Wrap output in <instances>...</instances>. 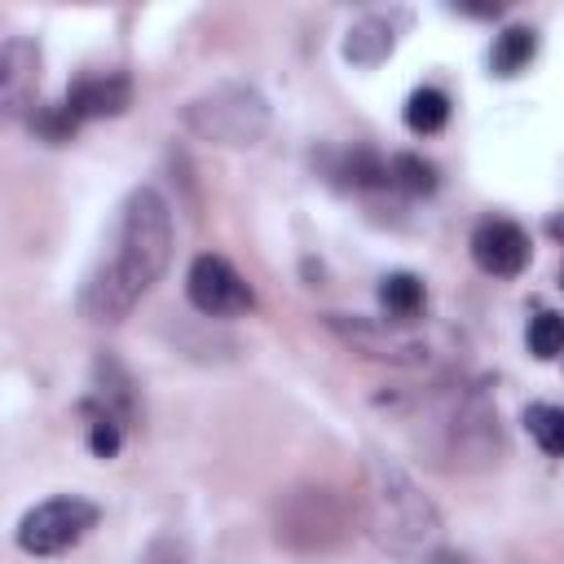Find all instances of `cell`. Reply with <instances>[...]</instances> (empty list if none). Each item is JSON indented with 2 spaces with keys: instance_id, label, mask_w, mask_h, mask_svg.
<instances>
[{
  "instance_id": "6da1fadb",
  "label": "cell",
  "mask_w": 564,
  "mask_h": 564,
  "mask_svg": "<svg viewBox=\"0 0 564 564\" xmlns=\"http://www.w3.org/2000/svg\"><path fill=\"white\" fill-rule=\"evenodd\" d=\"M172 260V207L154 185H137L115 220V234L101 251V260L88 269L79 286V317L93 326L123 322L141 295L163 278Z\"/></svg>"
},
{
  "instance_id": "7a4b0ae2",
  "label": "cell",
  "mask_w": 564,
  "mask_h": 564,
  "mask_svg": "<svg viewBox=\"0 0 564 564\" xmlns=\"http://www.w3.org/2000/svg\"><path fill=\"white\" fill-rule=\"evenodd\" d=\"M357 507H361V524L366 533L392 551V555H405V560H427L441 538H445V524H441V511L436 502L414 485V476L370 449L366 463H361V494H357Z\"/></svg>"
},
{
  "instance_id": "3957f363",
  "label": "cell",
  "mask_w": 564,
  "mask_h": 564,
  "mask_svg": "<svg viewBox=\"0 0 564 564\" xmlns=\"http://www.w3.org/2000/svg\"><path fill=\"white\" fill-rule=\"evenodd\" d=\"M414 445L445 471H480L502 458L498 405L480 388H445L423 410Z\"/></svg>"
},
{
  "instance_id": "277c9868",
  "label": "cell",
  "mask_w": 564,
  "mask_h": 564,
  "mask_svg": "<svg viewBox=\"0 0 564 564\" xmlns=\"http://www.w3.org/2000/svg\"><path fill=\"white\" fill-rule=\"evenodd\" d=\"M181 123L207 145L251 150V145L264 141V132L273 123V110H269V101L256 84L220 79V84L203 88L198 97H189L181 106Z\"/></svg>"
},
{
  "instance_id": "5b68a950",
  "label": "cell",
  "mask_w": 564,
  "mask_h": 564,
  "mask_svg": "<svg viewBox=\"0 0 564 564\" xmlns=\"http://www.w3.org/2000/svg\"><path fill=\"white\" fill-rule=\"evenodd\" d=\"M348 533V502L326 485H295L273 507V538L286 551L317 555L339 546Z\"/></svg>"
},
{
  "instance_id": "8992f818",
  "label": "cell",
  "mask_w": 564,
  "mask_h": 564,
  "mask_svg": "<svg viewBox=\"0 0 564 564\" xmlns=\"http://www.w3.org/2000/svg\"><path fill=\"white\" fill-rule=\"evenodd\" d=\"M322 326L352 348L357 357L370 361H388V366H423L432 357V344L423 330H414L410 322H392V317H361V313H326Z\"/></svg>"
},
{
  "instance_id": "52a82bcc",
  "label": "cell",
  "mask_w": 564,
  "mask_h": 564,
  "mask_svg": "<svg viewBox=\"0 0 564 564\" xmlns=\"http://www.w3.org/2000/svg\"><path fill=\"white\" fill-rule=\"evenodd\" d=\"M128 101H132L128 75H119V70L84 75V79H75V84L66 88V97H62L57 106L40 110L31 123H35V132L48 137V141H70V132H75L79 123L106 119V115H123Z\"/></svg>"
},
{
  "instance_id": "ba28073f",
  "label": "cell",
  "mask_w": 564,
  "mask_h": 564,
  "mask_svg": "<svg viewBox=\"0 0 564 564\" xmlns=\"http://www.w3.org/2000/svg\"><path fill=\"white\" fill-rule=\"evenodd\" d=\"M101 520V507L79 494H57L18 520V546L26 555H62L79 546Z\"/></svg>"
},
{
  "instance_id": "9c48e42d",
  "label": "cell",
  "mask_w": 564,
  "mask_h": 564,
  "mask_svg": "<svg viewBox=\"0 0 564 564\" xmlns=\"http://www.w3.org/2000/svg\"><path fill=\"white\" fill-rule=\"evenodd\" d=\"M185 295L203 317H238L256 304L251 286L242 282V273L225 260V256H198L185 273Z\"/></svg>"
},
{
  "instance_id": "30bf717a",
  "label": "cell",
  "mask_w": 564,
  "mask_h": 564,
  "mask_svg": "<svg viewBox=\"0 0 564 564\" xmlns=\"http://www.w3.org/2000/svg\"><path fill=\"white\" fill-rule=\"evenodd\" d=\"M471 260L494 278H516L529 264V234L507 216H489L471 234Z\"/></svg>"
},
{
  "instance_id": "8fae6325",
  "label": "cell",
  "mask_w": 564,
  "mask_h": 564,
  "mask_svg": "<svg viewBox=\"0 0 564 564\" xmlns=\"http://www.w3.org/2000/svg\"><path fill=\"white\" fill-rule=\"evenodd\" d=\"M40 88V44L13 35L0 44V119H13L31 106Z\"/></svg>"
},
{
  "instance_id": "7c38bea8",
  "label": "cell",
  "mask_w": 564,
  "mask_h": 564,
  "mask_svg": "<svg viewBox=\"0 0 564 564\" xmlns=\"http://www.w3.org/2000/svg\"><path fill=\"white\" fill-rule=\"evenodd\" d=\"M392 44H397L392 22L379 18V13H370V18L352 22V31H348V40H344V57L357 62V66H379V62L392 53Z\"/></svg>"
},
{
  "instance_id": "4fadbf2b",
  "label": "cell",
  "mask_w": 564,
  "mask_h": 564,
  "mask_svg": "<svg viewBox=\"0 0 564 564\" xmlns=\"http://www.w3.org/2000/svg\"><path fill=\"white\" fill-rule=\"evenodd\" d=\"M533 53H538L533 26H507V31L494 40V48H489V70H494L498 79H511V75H520V70L529 66Z\"/></svg>"
},
{
  "instance_id": "5bb4252c",
  "label": "cell",
  "mask_w": 564,
  "mask_h": 564,
  "mask_svg": "<svg viewBox=\"0 0 564 564\" xmlns=\"http://www.w3.org/2000/svg\"><path fill=\"white\" fill-rule=\"evenodd\" d=\"M379 300H383L392 322H414L423 313V304H427V291H423V282L414 273H388L379 282Z\"/></svg>"
},
{
  "instance_id": "9a60e30c",
  "label": "cell",
  "mask_w": 564,
  "mask_h": 564,
  "mask_svg": "<svg viewBox=\"0 0 564 564\" xmlns=\"http://www.w3.org/2000/svg\"><path fill=\"white\" fill-rule=\"evenodd\" d=\"M445 119H449V97L441 88H414L405 97V128L410 132L432 137V132L445 128Z\"/></svg>"
},
{
  "instance_id": "2e32d148",
  "label": "cell",
  "mask_w": 564,
  "mask_h": 564,
  "mask_svg": "<svg viewBox=\"0 0 564 564\" xmlns=\"http://www.w3.org/2000/svg\"><path fill=\"white\" fill-rule=\"evenodd\" d=\"M335 176H339L344 185H352V189H375V185H388V163H383L375 150L357 145V150H344V154H339Z\"/></svg>"
},
{
  "instance_id": "e0dca14e",
  "label": "cell",
  "mask_w": 564,
  "mask_h": 564,
  "mask_svg": "<svg viewBox=\"0 0 564 564\" xmlns=\"http://www.w3.org/2000/svg\"><path fill=\"white\" fill-rule=\"evenodd\" d=\"M524 423H529V436L542 445V454L560 458V449H564V410L546 405V401H533L524 410Z\"/></svg>"
},
{
  "instance_id": "ac0fdd59",
  "label": "cell",
  "mask_w": 564,
  "mask_h": 564,
  "mask_svg": "<svg viewBox=\"0 0 564 564\" xmlns=\"http://www.w3.org/2000/svg\"><path fill=\"white\" fill-rule=\"evenodd\" d=\"M388 185H397L405 194H432L436 189V167L419 154H397L388 163Z\"/></svg>"
},
{
  "instance_id": "d6986e66",
  "label": "cell",
  "mask_w": 564,
  "mask_h": 564,
  "mask_svg": "<svg viewBox=\"0 0 564 564\" xmlns=\"http://www.w3.org/2000/svg\"><path fill=\"white\" fill-rule=\"evenodd\" d=\"M560 344H564V322H560V313H538V317L529 322V352H533L538 361H551V357L560 352Z\"/></svg>"
},
{
  "instance_id": "ffe728a7",
  "label": "cell",
  "mask_w": 564,
  "mask_h": 564,
  "mask_svg": "<svg viewBox=\"0 0 564 564\" xmlns=\"http://www.w3.org/2000/svg\"><path fill=\"white\" fill-rule=\"evenodd\" d=\"M88 419H93V423H88V449H93L97 458H115L119 445H123V423L110 419V414H88Z\"/></svg>"
},
{
  "instance_id": "44dd1931",
  "label": "cell",
  "mask_w": 564,
  "mask_h": 564,
  "mask_svg": "<svg viewBox=\"0 0 564 564\" xmlns=\"http://www.w3.org/2000/svg\"><path fill=\"white\" fill-rule=\"evenodd\" d=\"M137 564H194L189 546L176 538V533H159L145 542V551L137 555Z\"/></svg>"
}]
</instances>
